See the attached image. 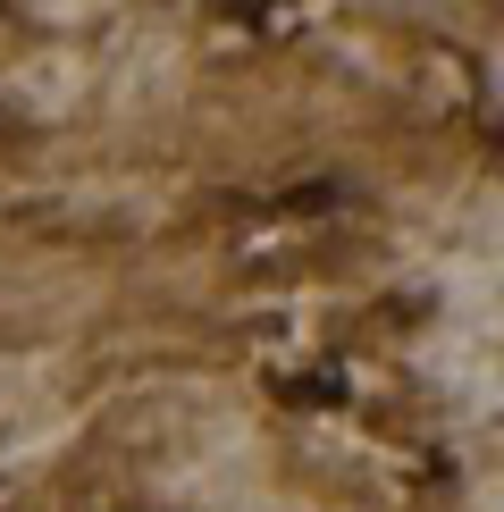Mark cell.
Listing matches in <instances>:
<instances>
[{"instance_id":"obj_1","label":"cell","mask_w":504,"mask_h":512,"mask_svg":"<svg viewBox=\"0 0 504 512\" xmlns=\"http://www.w3.org/2000/svg\"><path fill=\"white\" fill-rule=\"evenodd\" d=\"M286 395L320 412V403H345V378H328V370H320V378H286Z\"/></svg>"}]
</instances>
